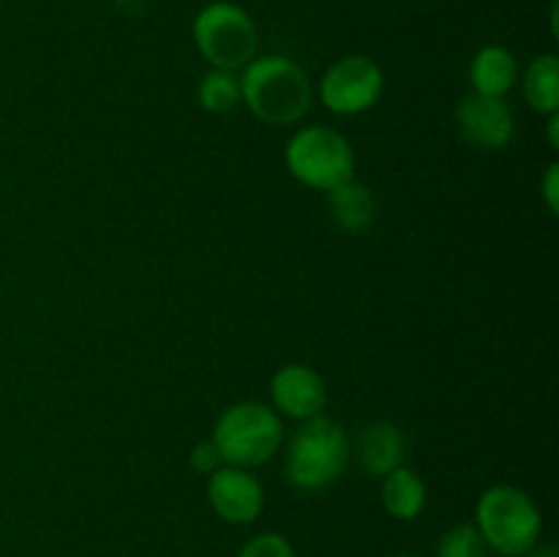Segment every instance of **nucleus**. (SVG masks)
<instances>
[{
    "instance_id": "f257e3e1",
    "label": "nucleus",
    "mask_w": 559,
    "mask_h": 557,
    "mask_svg": "<svg viewBox=\"0 0 559 557\" xmlns=\"http://www.w3.org/2000/svg\"><path fill=\"white\" fill-rule=\"evenodd\" d=\"M240 102L267 126H293L309 112V74L287 55H257L243 66Z\"/></svg>"
},
{
    "instance_id": "f03ea898",
    "label": "nucleus",
    "mask_w": 559,
    "mask_h": 557,
    "mask_svg": "<svg viewBox=\"0 0 559 557\" xmlns=\"http://www.w3.org/2000/svg\"><path fill=\"white\" fill-rule=\"evenodd\" d=\"M353 457V442L342 424L328 415L300 420L284 451V478L300 491H320L336 484Z\"/></svg>"
},
{
    "instance_id": "7ed1b4c3",
    "label": "nucleus",
    "mask_w": 559,
    "mask_h": 557,
    "mask_svg": "<svg viewBox=\"0 0 559 557\" xmlns=\"http://www.w3.org/2000/svg\"><path fill=\"white\" fill-rule=\"evenodd\" d=\"M473 524L489 552L500 557H524L540 541L544 513L524 489L497 484L475 502Z\"/></svg>"
},
{
    "instance_id": "20e7f679",
    "label": "nucleus",
    "mask_w": 559,
    "mask_h": 557,
    "mask_svg": "<svg viewBox=\"0 0 559 557\" xmlns=\"http://www.w3.org/2000/svg\"><path fill=\"white\" fill-rule=\"evenodd\" d=\"M211 442L229 467L254 470L271 462L284 442V426L265 402H235L216 418Z\"/></svg>"
},
{
    "instance_id": "39448f33",
    "label": "nucleus",
    "mask_w": 559,
    "mask_h": 557,
    "mask_svg": "<svg viewBox=\"0 0 559 557\" xmlns=\"http://www.w3.org/2000/svg\"><path fill=\"white\" fill-rule=\"evenodd\" d=\"M194 44L211 69L240 71L249 60L257 58L260 49V31L257 22L243 5L233 0H213L202 5L194 16Z\"/></svg>"
},
{
    "instance_id": "423d86ee",
    "label": "nucleus",
    "mask_w": 559,
    "mask_h": 557,
    "mask_svg": "<svg viewBox=\"0 0 559 557\" xmlns=\"http://www.w3.org/2000/svg\"><path fill=\"white\" fill-rule=\"evenodd\" d=\"M289 175L317 191H331L355 178V151L347 137L328 126H304L284 147Z\"/></svg>"
},
{
    "instance_id": "0eeeda50",
    "label": "nucleus",
    "mask_w": 559,
    "mask_h": 557,
    "mask_svg": "<svg viewBox=\"0 0 559 557\" xmlns=\"http://www.w3.org/2000/svg\"><path fill=\"white\" fill-rule=\"evenodd\" d=\"M385 91V74L369 55H344L328 66L320 82V102L342 118L366 112L374 107Z\"/></svg>"
},
{
    "instance_id": "6e6552de",
    "label": "nucleus",
    "mask_w": 559,
    "mask_h": 557,
    "mask_svg": "<svg viewBox=\"0 0 559 557\" xmlns=\"http://www.w3.org/2000/svg\"><path fill=\"white\" fill-rule=\"evenodd\" d=\"M207 502L227 524H251L265 508V489L251 470L222 464L207 475Z\"/></svg>"
},
{
    "instance_id": "1a4fd4ad",
    "label": "nucleus",
    "mask_w": 559,
    "mask_h": 557,
    "mask_svg": "<svg viewBox=\"0 0 559 557\" xmlns=\"http://www.w3.org/2000/svg\"><path fill=\"white\" fill-rule=\"evenodd\" d=\"M456 123L464 140L484 151H500L513 140V131H516L506 98L478 96V93H469L459 102Z\"/></svg>"
},
{
    "instance_id": "9d476101",
    "label": "nucleus",
    "mask_w": 559,
    "mask_h": 557,
    "mask_svg": "<svg viewBox=\"0 0 559 557\" xmlns=\"http://www.w3.org/2000/svg\"><path fill=\"white\" fill-rule=\"evenodd\" d=\"M328 404V388L320 371L306 364H287L271 380V407L295 420L322 415Z\"/></svg>"
},
{
    "instance_id": "9b49d317",
    "label": "nucleus",
    "mask_w": 559,
    "mask_h": 557,
    "mask_svg": "<svg viewBox=\"0 0 559 557\" xmlns=\"http://www.w3.org/2000/svg\"><path fill=\"white\" fill-rule=\"evenodd\" d=\"M353 453L371 478H385L388 473L404 464V453H407L404 431L393 420H371L360 429Z\"/></svg>"
},
{
    "instance_id": "f8f14e48",
    "label": "nucleus",
    "mask_w": 559,
    "mask_h": 557,
    "mask_svg": "<svg viewBox=\"0 0 559 557\" xmlns=\"http://www.w3.org/2000/svg\"><path fill=\"white\" fill-rule=\"evenodd\" d=\"M519 80L516 55L502 44H486L469 60V82L478 96L506 98Z\"/></svg>"
},
{
    "instance_id": "ddd939ff",
    "label": "nucleus",
    "mask_w": 559,
    "mask_h": 557,
    "mask_svg": "<svg viewBox=\"0 0 559 557\" xmlns=\"http://www.w3.org/2000/svg\"><path fill=\"white\" fill-rule=\"evenodd\" d=\"M426 500H429V491H426L424 478L407 464L382 478L380 502L388 517L399 519V522H413L424 513Z\"/></svg>"
},
{
    "instance_id": "4468645a",
    "label": "nucleus",
    "mask_w": 559,
    "mask_h": 557,
    "mask_svg": "<svg viewBox=\"0 0 559 557\" xmlns=\"http://www.w3.org/2000/svg\"><path fill=\"white\" fill-rule=\"evenodd\" d=\"M328 208H331L333 224L344 233H360L377 216L374 194L369 186L358 183L355 178L328 191Z\"/></svg>"
},
{
    "instance_id": "2eb2a0df",
    "label": "nucleus",
    "mask_w": 559,
    "mask_h": 557,
    "mask_svg": "<svg viewBox=\"0 0 559 557\" xmlns=\"http://www.w3.org/2000/svg\"><path fill=\"white\" fill-rule=\"evenodd\" d=\"M524 98L540 115L559 112V60L557 55H538L530 60L522 80Z\"/></svg>"
},
{
    "instance_id": "dca6fc26",
    "label": "nucleus",
    "mask_w": 559,
    "mask_h": 557,
    "mask_svg": "<svg viewBox=\"0 0 559 557\" xmlns=\"http://www.w3.org/2000/svg\"><path fill=\"white\" fill-rule=\"evenodd\" d=\"M197 96H200L202 109L213 115L233 112L240 104V80L235 71L224 69H211L200 80V87H197Z\"/></svg>"
},
{
    "instance_id": "f3484780",
    "label": "nucleus",
    "mask_w": 559,
    "mask_h": 557,
    "mask_svg": "<svg viewBox=\"0 0 559 557\" xmlns=\"http://www.w3.org/2000/svg\"><path fill=\"white\" fill-rule=\"evenodd\" d=\"M486 544L473 522L453 524L437 544V557H486Z\"/></svg>"
},
{
    "instance_id": "a211bd4d",
    "label": "nucleus",
    "mask_w": 559,
    "mask_h": 557,
    "mask_svg": "<svg viewBox=\"0 0 559 557\" xmlns=\"http://www.w3.org/2000/svg\"><path fill=\"white\" fill-rule=\"evenodd\" d=\"M238 557H298L295 555V546L289 544L287 535L282 533H257L240 546Z\"/></svg>"
},
{
    "instance_id": "6ab92c4d",
    "label": "nucleus",
    "mask_w": 559,
    "mask_h": 557,
    "mask_svg": "<svg viewBox=\"0 0 559 557\" xmlns=\"http://www.w3.org/2000/svg\"><path fill=\"white\" fill-rule=\"evenodd\" d=\"M189 464L200 475H211V473H216V470L222 467L224 462H222V457H218L216 446H213L211 440H202V442H197L194 448H191Z\"/></svg>"
},
{
    "instance_id": "aec40b11",
    "label": "nucleus",
    "mask_w": 559,
    "mask_h": 557,
    "mask_svg": "<svg viewBox=\"0 0 559 557\" xmlns=\"http://www.w3.org/2000/svg\"><path fill=\"white\" fill-rule=\"evenodd\" d=\"M540 197H544L551 216H557L559 211V164L557 162H551L549 167H546L544 178H540Z\"/></svg>"
},
{
    "instance_id": "412c9836",
    "label": "nucleus",
    "mask_w": 559,
    "mask_h": 557,
    "mask_svg": "<svg viewBox=\"0 0 559 557\" xmlns=\"http://www.w3.org/2000/svg\"><path fill=\"white\" fill-rule=\"evenodd\" d=\"M524 557H559V552L555 544H544V541H538V544H535Z\"/></svg>"
},
{
    "instance_id": "4be33fe9",
    "label": "nucleus",
    "mask_w": 559,
    "mask_h": 557,
    "mask_svg": "<svg viewBox=\"0 0 559 557\" xmlns=\"http://www.w3.org/2000/svg\"><path fill=\"white\" fill-rule=\"evenodd\" d=\"M549 145L555 147H559V112H555V115H549Z\"/></svg>"
},
{
    "instance_id": "5701e85b",
    "label": "nucleus",
    "mask_w": 559,
    "mask_h": 557,
    "mask_svg": "<svg viewBox=\"0 0 559 557\" xmlns=\"http://www.w3.org/2000/svg\"><path fill=\"white\" fill-rule=\"evenodd\" d=\"M559 3L555 0V3H551V33H555V36H559Z\"/></svg>"
},
{
    "instance_id": "b1692460",
    "label": "nucleus",
    "mask_w": 559,
    "mask_h": 557,
    "mask_svg": "<svg viewBox=\"0 0 559 557\" xmlns=\"http://www.w3.org/2000/svg\"><path fill=\"white\" fill-rule=\"evenodd\" d=\"M388 557H420V555H404L402 552V555H388Z\"/></svg>"
}]
</instances>
